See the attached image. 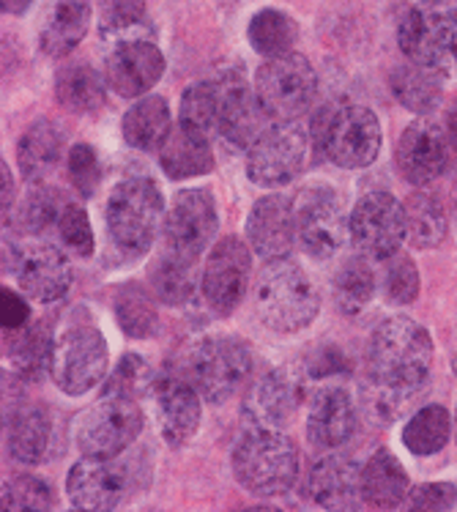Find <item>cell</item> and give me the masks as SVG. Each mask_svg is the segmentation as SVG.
Segmentation results:
<instances>
[{
  "instance_id": "obj_1",
  "label": "cell",
  "mask_w": 457,
  "mask_h": 512,
  "mask_svg": "<svg viewBox=\"0 0 457 512\" xmlns=\"http://www.w3.org/2000/svg\"><path fill=\"white\" fill-rule=\"evenodd\" d=\"M433 340L422 324L392 315L367 340V406L375 419L392 422L427 384Z\"/></svg>"
},
{
  "instance_id": "obj_2",
  "label": "cell",
  "mask_w": 457,
  "mask_h": 512,
  "mask_svg": "<svg viewBox=\"0 0 457 512\" xmlns=\"http://www.w3.org/2000/svg\"><path fill=\"white\" fill-rule=\"evenodd\" d=\"M255 313L271 332H302L321 313V293L299 263L280 258L269 261L255 283Z\"/></svg>"
},
{
  "instance_id": "obj_3",
  "label": "cell",
  "mask_w": 457,
  "mask_h": 512,
  "mask_svg": "<svg viewBox=\"0 0 457 512\" xmlns=\"http://www.w3.org/2000/svg\"><path fill=\"white\" fill-rule=\"evenodd\" d=\"M299 450L280 428L250 425L233 447V471L255 496H285L299 480Z\"/></svg>"
},
{
  "instance_id": "obj_4",
  "label": "cell",
  "mask_w": 457,
  "mask_h": 512,
  "mask_svg": "<svg viewBox=\"0 0 457 512\" xmlns=\"http://www.w3.org/2000/svg\"><path fill=\"white\" fill-rule=\"evenodd\" d=\"M378 115L364 105L340 102L326 105L312 118V148L345 170L373 165L381 154Z\"/></svg>"
},
{
  "instance_id": "obj_5",
  "label": "cell",
  "mask_w": 457,
  "mask_h": 512,
  "mask_svg": "<svg viewBox=\"0 0 457 512\" xmlns=\"http://www.w3.org/2000/svg\"><path fill=\"white\" fill-rule=\"evenodd\" d=\"M104 220L115 247L126 258H140L151 250L165 222V195L151 178H126L110 192Z\"/></svg>"
},
{
  "instance_id": "obj_6",
  "label": "cell",
  "mask_w": 457,
  "mask_h": 512,
  "mask_svg": "<svg viewBox=\"0 0 457 512\" xmlns=\"http://www.w3.org/2000/svg\"><path fill=\"white\" fill-rule=\"evenodd\" d=\"M110 354L96 324H72L55 337L50 376L66 395H85L107 376Z\"/></svg>"
},
{
  "instance_id": "obj_7",
  "label": "cell",
  "mask_w": 457,
  "mask_h": 512,
  "mask_svg": "<svg viewBox=\"0 0 457 512\" xmlns=\"http://www.w3.org/2000/svg\"><path fill=\"white\" fill-rule=\"evenodd\" d=\"M255 94L274 121H296L318 94V74L299 53L266 58L255 77Z\"/></svg>"
},
{
  "instance_id": "obj_8",
  "label": "cell",
  "mask_w": 457,
  "mask_h": 512,
  "mask_svg": "<svg viewBox=\"0 0 457 512\" xmlns=\"http://www.w3.org/2000/svg\"><path fill=\"white\" fill-rule=\"evenodd\" d=\"M397 42L408 61L438 74H457V9H411L400 20Z\"/></svg>"
},
{
  "instance_id": "obj_9",
  "label": "cell",
  "mask_w": 457,
  "mask_h": 512,
  "mask_svg": "<svg viewBox=\"0 0 457 512\" xmlns=\"http://www.w3.org/2000/svg\"><path fill=\"white\" fill-rule=\"evenodd\" d=\"M140 430H143V411L137 400L102 395L94 406L80 414L74 439L83 455L118 458L140 436Z\"/></svg>"
},
{
  "instance_id": "obj_10",
  "label": "cell",
  "mask_w": 457,
  "mask_h": 512,
  "mask_svg": "<svg viewBox=\"0 0 457 512\" xmlns=\"http://www.w3.org/2000/svg\"><path fill=\"white\" fill-rule=\"evenodd\" d=\"M307 132L296 121H271L247 151V176L263 189L291 184L307 162Z\"/></svg>"
},
{
  "instance_id": "obj_11",
  "label": "cell",
  "mask_w": 457,
  "mask_h": 512,
  "mask_svg": "<svg viewBox=\"0 0 457 512\" xmlns=\"http://www.w3.org/2000/svg\"><path fill=\"white\" fill-rule=\"evenodd\" d=\"M192 378L208 403H225L247 381L252 367L250 345L233 335L206 337L192 354Z\"/></svg>"
},
{
  "instance_id": "obj_12",
  "label": "cell",
  "mask_w": 457,
  "mask_h": 512,
  "mask_svg": "<svg viewBox=\"0 0 457 512\" xmlns=\"http://www.w3.org/2000/svg\"><path fill=\"white\" fill-rule=\"evenodd\" d=\"M293 209H296V236L302 250L315 261L334 258L348 233L340 195L326 184H315L299 192Z\"/></svg>"
},
{
  "instance_id": "obj_13",
  "label": "cell",
  "mask_w": 457,
  "mask_h": 512,
  "mask_svg": "<svg viewBox=\"0 0 457 512\" xmlns=\"http://www.w3.org/2000/svg\"><path fill=\"white\" fill-rule=\"evenodd\" d=\"M348 233L362 255L373 261H389L408 236L406 209L389 192H370L351 211Z\"/></svg>"
},
{
  "instance_id": "obj_14",
  "label": "cell",
  "mask_w": 457,
  "mask_h": 512,
  "mask_svg": "<svg viewBox=\"0 0 457 512\" xmlns=\"http://www.w3.org/2000/svg\"><path fill=\"white\" fill-rule=\"evenodd\" d=\"M217 225L214 198L203 189H184L170 203L162 222V241H165L162 250L187 261H200V255L217 236Z\"/></svg>"
},
{
  "instance_id": "obj_15",
  "label": "cell",
  "mask_w": 457,
  "mask_h": 512,
  "mask_svg": "<svg viewBox=\"0 0 457 512\" xmlns=\"http://www.w3.org/2000/svg\"><path fill=\"white\" fill-rule=\"evenodd\" d=\"M104 44V80L118 96L137 99L162 80L165 55L156 47L154 36H129Z\"/></svg>"
},
{
  "instance_id": "obj_16",
  "label": "cell",
  "mask_w": 457,
  "mask_h": 512,
  "mask_svg": "<svg viewBox=\"0 0 457 512\" xmlns=\"http://www.w3.org/2000/svg\"><path fill=\"white\" fill-rule=\"evenodd\" d=\"M219 88V102H222V113H219V132L217 135L228 143L230 148H241L250 151L252 143L263 135V129L274 121L263 105H260L255 88L244 80L239 69H219L214 74Z\"/></svg>"
},
{
  "instance_id": "obj_17",
  "label": "cell",
  "mask_w": 457,
  "mask_h": 512,
  "mask_svg": "<svg viewBox=\"0 0 457 512\" xmlns=\"http://www.w3.org/2000/svg\"><path fill=\"white\" fill-rule=\"evenodd\" d=\"M252 272V255L236 236H225L208 252L203 266L200 293L217 315H230L247 296Z\"/></svg>"
},
{
  "instance_id": "obj_18",
  "label": "cell",
  "mask_w": 457,
  "mask_h": 512,
  "mask_svg": "<svg viewBox=\"0 0 457 512\" xmlns=\"http://www.w3.org/2000/svg\"><path fill=\"white\" fill-rule=\"evenodd\" d=\"M304 395L307 387L302 373L293 367H277L255 381L244 400V414L250 417V425L282 430L302 408Z\"/></svg>"
},
{
  "instance_id": "obj_19",
  "label": "cell",
  "mask_w": 457,
  "mask_h": 512,
  "mask_svg": "<svg viewBox=\"0 0 457 512\" xmlns=\"http://www.w3.org/2000/svg\"><path fill=\"white\" fill-rule=\"evenodd\" d=\"M9 269L33 302H58L72 285V266L52 244H28L9 258Z\"/></svg>"
},
{
  "instance_id": "obj_20",
  "label": "cell",
  "mask_w": 457,
  "mask_h": 512,
  "mask_svg": "<svg viewBox=\"0 0 457 512\" xmlns=\"http://www.w3.org/2000/svg\"><path fill=\"white\" fill-rule=\"evenodd\" d=\"M126 471L115 458H94L85 455L77 460L66 477L69 502L77 510L107 512L115 510L126 496Z\"/></svg>"
},
{
  "instance_id": "obj_21",
  "label": "cell",
  "mask_w": 457,
  "mask_h": 512,
  "mask_svg": "<svg viewBox=\"0 0 457 512\" xmlns=\"http://www.w3.org/2000/svg\"><path fill=\"white\" fill-rule=\"evenodd\" d=\"M397 168L408 184L425 187L449 165V137L436 121H414L397 143Z\"/></svg>"
},
{
  "instance_id": "obj_22",
  "label": "cell",
  "mask_w": 457,
  "mask_h": 512,
  "mask_svg": "<svg viewBox=\"0 0 457 512\" xmlns=\"http://www.w3.org/2000/svg\"><path fill=\"white\" fill-rule=\"evenodd\" d=\"M156 425L170 447H184L200 428V392L181 376H162L154 384Z\"/></svg>"
},
{
  "instance_id": "obj_23",
  "label": "cell",
  "mask_w": 457,
  "mask_h": 512,
  "mask_svg": "<svg viewBox=\"0 0 457 512\" xmlns=\"http://www.w3.org/2000/svg\"><path fill=\"white\" fill-rule=\"evenodd\" d=\"M247 241L263 261L288 258L296 236V209L285 195H266L252 206L247 217Z\"/></svg>"
},
{
  "instance_id": "obj_24",
  "label": "cell",
  "mask_w": 457,
  "mask_h": 512,
  "mask_svg": "<svg viewBox=\"0 0 457 512\" xmlns=\"http://www.w3.org/2000/svg\"><path fill=\"white\" fill-rule=\"evenodd\" d=\"M356 408L343 387H321L310 400L307 436L321 450H337L354 436Z\"/></svg>"
},
{
  "instance_id": "obj_25",
  "label": "cell",
  "mask_w": 457,
  "mask_h": 512,
  "mask_svg": "<svg viewBox=\"0 0 457 512\" xmlns=\"http://www.w3.org/2000/svg\"><path fill=\"white\" fill-rule=\"evenodd\" d=\"M307 493L323 510H356L362 502V469L343 455H326L312 466Z\"/></svg>"
},
{
  "instance_id": "obj_26",
  "label": "cell",
  "mask_w": 457,
  "mask_h": 512,
  "mask_svg": "<svg viewBox=\"0 0 457 512\" xmlns=\"http://www.w3.org/2000/svg\"><path fill=\"white\" fill-rule=\"evenodd\" d=\"M94 3L91 0H50L39 31L42 53L50 58H63L83 42L91 28Z\"/></svg>"
},
{
  "instance_id": "obj_27",
  "label": "cell",
  "mask_w": 457,
  "mask_h": 512,
  "mask_svg": "<svg viewBox=\"0 0 457 512\" xmlns=\"http://www.w3.org/2000/svg\"><path fill=\"white\" fill-rule=\"evenodd\" d=\"M159 165L167 178L187 181V178L206 176L214 170V151L206 135H198L178 124L159 148Z\"/></svg>"
},
{
  "instance_id": "obj_28",
  "label": "cell",
  "mask_w": 457,
  "mask_h": 512,
  "mask_svg": "<svg viewBox=\"0 0 457 512\" xmlns=\"http://www.w3.org/2000/svg\"><path fill=\"white\" fill-rule=\"evenodd\" d=\"M50 439L52 422L50 414L42 406L22 403L9 414L6 444H9V455L17 463H25V466L42 463L47 450H50Z\"/></svg>"
},
{
  "instance_id": "obj_29",
  "label": "cell",
  "mask_w": 457,
  "mask_h": 512,
  "mask_svg": "<svg viewBox=\"0 0 457 512\" xmlns=\"http://www.w3.org/2000/svg\"><path fill=\"white\" fill-rule=\"evenodd\" d=\"M411 482L400 460L389 450H378L362 466V502L375 510H392L408 499Z\"/></svg>"
},
{
  "instance_id": "obj_30",
  "label": "cell",
  "mask_w": 457,
  "mask_h": 512,
  "mask_svg": "<svg viewBox=\"0 0 457 512\" xmlns=\"http://www.w3.org/2000/svg\"><path fill=\"white\" fill-rule=\"evenodd\" d=\"M148 280H151V291L159 302L181 307L198 296L203 274L198 272V261H187V258H178L173 252L162 250L159 261L148 269Z\"/></svg>"
},
{
  "instance_id": "obj_31",
  "label": "cell",
  "mask_w": 457,
  "mask_h": 512,
  "mask_svg": "<svg viewBox=\"0 0 457 512\" xmlns=\"http://www.w3.org/2000/svg\"><path fill=\"white\" fill-rule=\"evenodd\" d=\"M63 154V135L52 121H36L17 143V165L25 181H42L55 170Z\"/></svg>"
},
{
  "instance_id": "obj_32",
  "label": "cell",
  "mask_w": 457,
  "mask_h": 512,
  "mask_svg": "<svg viewBox=\"0 0 457 512\" xmlns=\"http://www.w3.org/2000/svg\"><path fill=\"white\" fill-rule=\"evenodd\" d=\"M124 140L140 151H159L167 135L173 132L170 126V107L162 96H143L129 107L124 115Z\"/></svg>"
},
{
  "instance_id": "obj_33",
  "label": "cell",
  "mask_w": 457,
  "mask_h": 512,
  "mask_svg": "<svg viewBox=\"0 0 457 512\" xmlns=\"http://www.w3.org/2000/svg\"><path fill=\"white\" fill-rule=\"evenodd\" d=\"M104 88H110L107 80L88 63H72L55 74V96L74 113H96L104 105Z\"/></svg>"
},
{
  "instance_id": "obj_34",
  "label": "cell",
  "mask_w": 457,
  "mask_h": 512,
  "mask_svg": "<svg viewBox=\"0 0 457 512\" xmlns=\"http://www.w3.org/2000/svg\"><path fill=\"white\" fill-rule=\"evenodd\" d=\"M389 85L397 102L416 115H427L441 105V74L414 61L397 66L389 77Z\"/></svg>"
},
{
  "instance_id": "obj_35",
  "label": "cell",
  "mask_w": 457,
  "mask_h": 512,
  "mask_svg": "<svg viewBox=\"0 0 457 512\" xmlns=\"http://www.w3.org/2000/svg\"><path fill=\"white\" fill-rule=\"evenodd\" d=\"M115 318L124 335L135 340H148L159 329V310L156 299L137 283H124L115 293Z\"/></svg>"
},
{
  "instance_id": "obj_36",
  "label": "cell",
  "mask_w": 457,
  "mask_h": 512,
  "mask_svg": "<svg viewBox=\"0 0 457 512\" xmlns=\"http://www.w3.org/2000/svg\"><path fill=\"white\" fill-rule=\"evenodd\" d=\"M52 345H55V340L44 324L22 326L17 332H9L11 367L25 378H39L50 373Z\"/></svg>"
},
{
  "instance_id": "obj_37",
  "label": "cell",
  "mask_w": 457,
  "mask_h": 512,
  "mask_svg": "<svg viewBox=\"0 0 457 512\" xmlns=\"http://www.w3.org/2000/svg\"><path fill=\"white\" fill-rule=\"evenodd\" d=\"M247 39L255 53L277 58V55L293 53V44L299 39V25L285 11L263 9L247 25Z\"/></svg>"
},
{
  "instance_id": "obj_38",
  "label": "cell",
  "mask_w": 457,
  "mask_h": 512,
  "mask_svg": "<svg viewBox=\"0 0 457 512\" xmlns=\"http://www.w3.org/2000/svg\"><path fill=\"white\" fill-rule=\"evenodd\" d=\"M403 209H406L408 239H411L416 250H433V247H438L444 241V236H447V217H444V209H441V203L433 195L414 192V195H408Z\"/></svg>"
},
{
  "instance_id": "obj_39",
  "label": "cell",
  "mask_w": 457,
  "mask_h": 512,
  "mask_svg": "<svg viewBox=\"0 0 457 512\" xmlns=\"http://www.w3.org/2000/svg\"><path fill=\"white\" fill-rule=\"evenodd\" d=\"M449 433H452V417L444 406H425L408 419L403 428V444L408 452L419 458L436 455L447 447Z\"/></svg>"
},
{
  "instance_id": "obj_40",
  "label": "cell",
  "mask_w": 457,
  "mask_h": 512,
  "mask_svg": "<svg viewBox=\"0 0 457 512\" xmlns=\"http://www.w3.org/2000/svg\"><path fill=\"white\" fill-rule=\"evenodd\" d=\"M375 272L364 258H348L334 274V302L340 313H362L375 296Z\"/></svg>"
},
{
  "instance_id": "obj_41",
  "label": "cell",
  "mask_w": 457,
  "mask_h": 512,
  "mask_svg": "<svg viewBox=\"0 0 457 512\" xmlns=\"http://www.w3.org/2000/svg\"><path fill=\"white\" fill-rule=\"evenodd\" d=\"M219 113H222L219 88L217 80L211 77L206 83L189 85L184 91L181 107H178V124L198 132V135L211 137L214 132H219Z\"/></svg>"
},
{
  "instance_id": "obj_42",
  "label": "cell",
  "mask_w": 457,
  "mask_h": 512,
  "mask_svg": "<svg viewBox=\"0 0 457 512\" xmlns=\"http://www.w3.org/2000/svg\"><path fill=\"white\" fill-rule=\"evenodd\" d=\"M61 200H58V192L50 187H44L39 181H31V189L28 195L22 198L20 209H17V225L25 233L31 236H39L44 230H50V225H58L61 220Z\"/></svg>"
},
{
  "instance_id": "obj_43",
  "label": "cell",
  "mask_w": 457,
  "mask_h": 512,
  "mask_svg": "<svg viewBox=\"0 0 457 512\" xmlns=\"http://www.w3.org/2000/svg\"><path fill=\"white\" fill-rule=\"evenodd\" d=\"M55 507V493L44 480L20 474L3 485V510H52Z\"/></svg>"
},
{
  "instance_id": "obj_44",
  "label": "cell",
  "mask_w": 457,
  "mask_h": 512,
  "mask_svg": "<svg viewBox=\"0 0 457 512\" xmlns=\"http://www.w3.org/2000/svg\"><path fill=\"white\" fill-rule=\"evenodd\" d=\"M151 387V367L143 356L126 354L107 378L102 395H118V398L137 400Z\"/></svg>"
},
{
  "instance_id": "obj_45",
  "label": "cell",
  "mask_w": 457,
  "mask_h": 512,
  "mask_svg": "<svg viewBox=\"0 0 457 512\" xmlns=\"http://www.w3.org/2000/svg\"><path fill=\"white\" fill-rule=\"evenodd\" d=\"M58 233L61 241L66 244V250H72L80 258H88L94 252V228L88 220V211L77 203H66L61 211V220H58Z\"/></svg>"
},
{
  "instance_id": "obj_46",
  "label": "cell",
  "mask_w": 457,
  "mask_h": 512,
  "mask_svg": "<svg viewBox=\"0 0 457 512\" xmlns=\"http://www.w3.org/2000/svg\"><path fill=\"white\" fill-rule=\"evenodd\" d=\"M384 291L389 302L411 304L419 296V272L408 255H392L384 274Z\"/></svg>"
},
{
  "instance_id": "obj_47",
  "label": "cell",
  "mask_w": 457,
  "mask_h": 512,
  "mask_svg": "<svg viewBox=\"0 0 457 512\" xmlns=\"http://www.w3.org/2000/svg\"><path fill=\"white\" fill-rule=\"evenodd\" d=\"M69 178H72V187L83 198H94L99 181H102V165H99L96 148L85 146V143L72 146V151H69Z\"/></svg>"
},
{
  "instance_id": "obj_48",
  "label": "cell",
  "mask_w": 457,
  "mask_h": 512,
  "mask_svg": "<svg viewBox=\"0 0 457 512\" xmlns=\"http://www.w3.org/2000/svg\"><path fill=\"white\" fill-rule=\"evenodd\" d=\"M146 22V0H102V33L124 31Z\"/></svg>"
},
{
  "instance_id": "obj_49",
  "label": "cell",
  "mask_w": 457,
  "mask_h": 512,
  "mask_svg": "<svg viewBox=\"0 0 457 512\" xmlns=\"http://www.w3.org/2000/svg\"><path fill=\"white\" fill-rule=\"evenodd\" d=\"M408 510H452L457 502V488L452 482H427L408 491Z\"/></svg>"
},
{
  "instance_id": "obj_50",
  "label": "cell",
  "mask_w": 457,
  "mask_h": 512,
  "mask_svg": "<svg viewBox=\"0 0 457 512\" xmlns=\"http://www.w3.org/2000/svg\"><path fill=\"white\" fill-rule=\"evenodd\" d=\"M0 304H3V313H0V321H3V329L6 332H17L22 326L28 324L31 318V307L22 299L20 293L11 291V288H3L0 291Z\"/></svg>"
},
{
  "instance_id": "obj_51",
  "label": "cell",
  "mask_w": 457,
  "mask_h": 512,
  "mask_svg": "<svg viewBox=\"0 0 457 512\" xmlns=\"http://www.w3.org/2000/svg\"><path fill=\"white\" fill-rule=\"evenodd\" d=\"M0 192H3V222H6L11 217V209H14V181H11L6 162L0 165Z\"/></svg>"
},
{
  "instance_id": "obj_52",
  "label": "cell",
  "mask_w": 457,
  "mask_h": 512,
  "mask_svg": "<svg viewBox=\"0 0 457 512\" xmlns=\"http://www.w3.org/2000/svg\"><path fill=\"white\" fill-rule=\"evenodd\" d=\"M447 137H449V146L457 151V105L447 113Z\"/></svg>"
},
{
  "instance_id": "obj_53",
  "label": "cell",
  "mask_w": 457,
  "mask_h": 512,
  "mask_svg": "<svg viewBox=\"0 0 457 512\" xmlns=\"http://www.w3.org/2000/svg\"><path fill=\"white\" fill-rule=\"evenodd\" d=\"M33 0H0V6L3 11H9V14H22V11L31 6Z\"/></svg>"
},
{
  "instance_id": "obj_54",
  "label": "cell",
  "mask_w": 457,
  "mask_h": 512,
  "mask_svg": "<svg viewBox=\"0 0 457 512\" xmlns=\"http://www.w3.org/2000/svg\"><path fill=\"white\" fill-rule=\"evenodd\" d=\"M452 217H455V225H457V181H455V187H452Z\"/></svg>"
},
{
  "instance_id": "obj_55",
  "label": "cell",
  "mask_w": 457,
  "mask_h": 512,
  "mask_svg": "<svg viewBox=\"0 0 457 512\" xmlns=\"http://www.w3.org/2000/svg\"><path fill=\"white\" fill-rule=\"evenodd\" d=\"M452 367H455V376H457V354H455V362H452Z\"/></svg>"
},
{
  "instance_id": "obj_56",
  "label": "cell",
  "mask_w": 457,
  "mask_h": 512,
  "mask_svg": "<svg viewBox=\"0 0 457 512\" xmlns=\"http://www.w3.org/2000/svg\"><path fill=\"white\" fill-rule=\"evenodd\" d=\"M433 3H444V0H433Z\"/></svg>"
}]
</instances>
